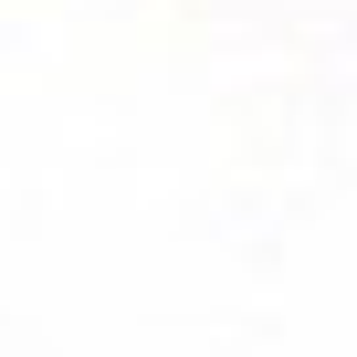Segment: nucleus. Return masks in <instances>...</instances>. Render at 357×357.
<instances>
[]
</instances>
